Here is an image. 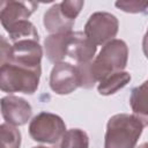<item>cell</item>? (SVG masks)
<instances>
[{
  "label": "cell",
  "mask_w": 148,
  "mask_h": 148,
  "mask_svg": "<svg viewBox=\"0 0 148 148\" xmlns=\"http://www.w3.org/2000/svg\"><path fill=\"white\" fill-rule=\"evenodd\" d=\"M131 81V74L128 72H119L111 74L99 81L97 90L103 96H109L116 94L118 90L123 89Z\"/></svg>",
  "instance_id": "obj_14"
},
{
  "label": "cell",
  "mask_w": 148,
  "mask_h": 148,
  "mask_svg": "<svg viewBox=\"0 0 148 148\" xmlns=\"http://www.w3.org/2000/svg\"><path fill=\"white\" fill-rule=\"evenodd\" d=\"M31 113V105L24 98L14 95H8L1 98V114L7 124L22 126L28 123Z\"/></svg>",
  "instance_id": "obj_8"
},
{
  "label": "cell",
  "mask_w": 148,
  "mask_h": 148,
  "mask_svg": "<svg viewBox=\"0 0 148 148\" xmlns=\"http://www.w3.org/2000/svg\"><path fill=\"white\" fill-rule=\"evenodd\" d=\"M119 22L118 18L106 12H96L88 18L83 32L89 40L97 45H105L114 39L118 34Z\"/></svg>",
  "instance_id": "obj_5"
},
{
  "label": "cell",
  "mask_w": 148,
  "mask_h": 148,
  "mask_svg": "<svg viewBox=\"0 0 148 148\" xmlns=\"http://www.w3.org/2000/svg\"><path fill=\"white\" fill-rule=\"evenodd\" d=\"M116 7L130 14H146L148 13V1L139 0H120L117 1Z\"/></svg>",
  "instance_id": "obj_18"
},
{
  "label": "cell",
  "mask_w": 148,
  "mask_h": 148,
  "mask_svg": "<svg viewBox=\"0 0 148 148\" xmlns=\"http://www.w3.org/2000/svg\"><path fill=\"white\" fill-rule=\"evenodd\" d=\"M68 35L69 32L49 35L44 39L45 56L53 64L61 62L62 59L66 57V43H67Z\"/></svg>",
  "instance_id": "obj_13"
},
{
  "label": "cell",
  "mask_w": 148,
  "mask_h": 148,
  "mask_svg": "<svg viewBox=\"0 0 148 148\" xmlns=\"http://www.w3.org/2000/svg\"><path fill=\"white\" fill-rule=\"evenodd\" d=\"M66 133V124L58 114L42 111L29 124L31 139L40 143H57Z\"/></svg>",
  "instance_id": "obj_4"
},
{
  "label": "cell",
  "mask_w": 148,
  "mask_h": 148,
  "mask_svg": "<svg viewBox=\"0 0 148 148\" xmlns=\"http://www.w3.org/2000/svg\"><path fill=\"white\" fill-rule=\"evenodd\" d=\"M0 138L1 148H20L21 146V133L16 126L10 124L0 125Z\"/></svg>",
  "instance_id": "obj_17"
},
{
  "label": "cell",
  "mask_w": 148,
  "mask_h": 148,
  "mask_svg": "<svg viewBox=\"0 0 148 148\" xmlns=\"http://www.w3.org/2000/svg\"><path fill=\"white\" fill-rule=\"evenodd\" d=\"M143 127L142 123L133 114L112 116L106 124L104 148H135Z\"/></svg>",
  "instance_id": "obj_1"
},
{
  "label": "cell",
  "mask_w": 148,
  "mask_h": 148,
  "mask_svg": "<svg viewBox=\"0 0 148 148\" xmlns=\"http://www.w3.org/2000/svg\"><path fill=\"white\" fill-rule=\"evenodd\" d=\"M81 87L77 67L69 62L54 64L50 74V88L58 95H68Z\"/></svg>",
  "instance_id": "obj_6"
},
{
  "label": "cell",
  "mask_w": 148,
  "mask_h": 148,
  "mask_svg": "<svg viewBox=\"0 0 148 148\" xmlns=\"http://www.w3.org/2000/svg\"><path fill=\"white\" fill-rule=\"evenodd\" d=\"M37 7L38 3L34 1H2L0 7L1 25L7 29L14 23L28 20Z\"/></svg>",
  "instance_id": "obj_10"
},
{
  "label": "cell",
  "mask_w": 148,
  "mask_h": 148,
  "mask_svg": "<svg viewBox=\"0 0 148 148\" xmlns=\"http://www.w3.org/2000/svg\"><path fill=\"white\" fill-rule=\"evenodd\" d=\"M43 57V49L36 40H18L10 45L9 56L5 62H15L34 68L40 67V60ZM3 62V64H5Z\"/></svg>",
  "instance_id": "obj_7"
},
{
  "label": "cell",
  "mask_w": 148,
  "mask_h": 148,
  "mask_svg": "<svg viewBox=\"0 0 148 148\" xmlns=\"http://www.w3.org/2000/svg\"><path fill=\"white\" fill-rule=\"evenodd\" d=\"M84 2L82 0H66V1L60 2V6L64 9V12L73 20H75L76 16L80 14Z\"/></svg>",
  "instance_id": "obj_19"
},
{
  "label": "cell",
  "mask_w": 148,
  "mask_h": 148,
  "mask_svg": "<svg viewBox=\"0 0 148 148\" xmlns=\"http://www.w3.org/2000/svg\"><path fill=\"white\" fill-rule=\"evenodd\" d=\"M130 105L133 116H135L143 126H148V80L132 89Z\"/></svg>",
  "instance_id": "obj_12"
},
{
  "label": "cell",
  "mask_w": 148,
  "mask_h": 148,
  "mask_svg": "<svg viewBox=\"0 0 148 148\" xmlns=\"http://www.w3.org/2000/svg\"><path fill=\"white\" fill-rule=\"evenodd\" d=\"M96 45L81 31H72L68 35L66 43V57L74 60L76 65L91 62L95 53Z\"/></svg>",
  "instance_id": "obj_9"
},
{
  "label": "cell",
  "mask_w": 148,
  "mask_h": 148,
  "mask_svg": "<svg viewBox=\"0 0 148 148\" xmlns=\"http://www.w3.org/2000/svg\"><path fill=\"white\" fill-rule=\"evenodd\" d=\"M5 30L8 32L9 39L13 40L14 43H16L18 40H25V39L36 40V42L39 40L37 29L29 20L14 23Z\"/></svg>",
  "instance_id": "obj_15"
},
{
  "label": "cell",
  "mask_w": 148,
  "mask_h": 148,
  "mask_svg": "<svg viewBox=\"0 0 148 148\" xmlns=\"http://www.w3.org/2000/svg\"><path fill=\"white\" fill-rule=\"evenodd\" d=\"M139 148H148V142H146V143H142L141 146H139Z\"/></svg>",
  "instance_id": "obj_21"
},
{
  "label": "cell",
  "mask_w": 148,
  "mask_h": 148,
  "mask_svg": "<svg viewBox=\"0 0 148 148\" xmlns=\"http://www.w3.org/2000/svg\"><path fill=\"white\" fill-rule=\"evenodd\" d=\"M127 60L128 47L124 40L114 38L106 43L91 62V73L95 81L99 82L111 74L124 72Z\"/></svg>",
  "instance_id": "obj_3"
},
{
  "label": "cell",
  "mask_w": 148,
  "mask_h": 148,
  "mask_svg": "<svg viewBox=\"0 0 148 148\" xmlns=\"http://www.w3.org/2000/svg\"><path fill=\"white\" fill-rule=\"evenodd\" d=\"M142 50H143V53L146 56V58L148 59V29L143 36V39H142Z\"/></svg>",
  "instance_id": "obj_20"
},
{
  "label": "cell",
  "mask_w": 148,
  "mask_h": 148,
  "mask_svg": "<svg viewBox=\"0 0 148 148\" xmlns=\"http://www.w3.org/2000/svg\"><path fill=\"white\" fill-rule=\"evenodd\" d=\"M74 22L75 20L69 17L64 12L60 3L52 5L45 12L44 18H43V24L45 29L50 32V35L71 32L74 25Z\"/></svg>",
  "instance_id": "obj_11"
},
{
  "label": "cell",
  "mask_w": 148,
  "mask_h": 148,
  "mask_svg": "<svg viewBox=\"0 0 148 148\" xmlns=\"http://www.w3.org/2000/svg\"><path fill=\"white\" fill-rule=\"evenodd\" d=\"M60 148H89V138L83 130H68L61 139Z\"/></svg>",
  "instance_id": "obj_16"
},
{
  "label": "cell",
  "mask_w": 148,
  "mask_h": 148,
  "mask_svg": "<svg viewBox=\"0 0 148 148\" xmlns=\"http://www.w3.org/2000/svg\"><path fill=\"white\" fill-rule=\"evenodd\" d=\"M42 68H34L15 62L0 66V89L3 92H23L32 95L39 86Z\"/></svg>",
  "instance_id": "obj_2"
},
{
  "label": "cell",
  "mask_w": 148,
  "mask_h": 148,
  "mask_svg": "<svg viewBox=\"0 0 148 148\" xmlns=\"http://www.w3.org/2000/svg\"><path fill=\"white\" fill-rule=\"evenodd\" d=\"M32 148H49V147H44V146H37V147H32Z\"/></svg>",
  "instance_id": "obj_22"
}]
</instances>
